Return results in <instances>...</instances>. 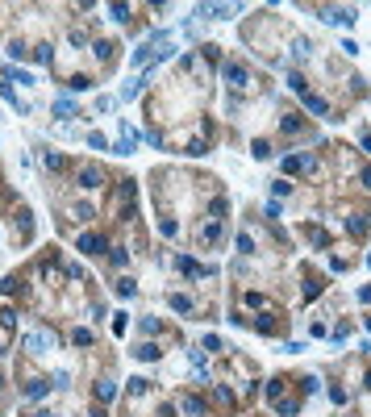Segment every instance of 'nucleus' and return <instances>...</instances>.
Masks as SVG:
<instances>
[{"mask_svg":"<svg viewBox=\"0 0 371 417\" xmlns=\"http://www.w3.org/2000/svg\"><path fill=\"white\" fill-rule=\"evenodd\" d=\"M183 413H192V417H204V401H196V396H183Z\"/></svg>","mask_w":371,"mask_h":417,"instance_id":"423d86ee","label":"nucleus"},{"mask_svg":"<svg viewBox=\"0 0 371 417\" xmlns=\"http://www.w3.org/2000/svg\"><path fill=\"white\" fill-rule=\"evenodd\" d=\"M25 346H34L38 355H42V350L50 346V334H29V338H25Z\"/></svg>","mask_w":371,"mask_h":417,"instance_id":"39448f33","label":"nucleus"},{"mask_svg":"<svg viewBox=\"0 0 371 417\" xmlns=\"http://www.w3.org/2000/svg\"><path fill=\"white\" fill-rule=\"evenodd\" d=\"M96 184H100V171L96 167H84L79 171V188H96Z\"/></svg>","mask_w":371,"mask_h":417,"instance_id":"20e7f679","label":"nucleus"},{"mask_svg":"<svg viewBox=\"0 0 371 417\" xmlns=\"http://www.w3.org/2000/svg\"><path fill=\"white\" fill-rule=\"evenodd\" d=\"M292 54H296V58H304V54H308V42H304V38H296V42H292Z\"/></svg>","mask_w":371,"mask_h":417,"instance_id":"9b49d317","label":"nucleus"},{"mask_svg":"<svg viewBox=\"0 0 371 417\" xmlns=\"http://www.w3.org/2000/svg\"><path fill=\"white\" fill-rule=\"evenodd\" d=\"M79 250L96 254V250H105V238H100V234H84V238H79Z\"/></svg>","mask_w":371,"mask_h":417,"instance_id":"f257e3e1","label":"nucleus"},{"mask_svg":"<svg viewBox=\"0 0 371 417\" xmlns=\"http://www.w3.org/2000/svg\"><path fill=\"white\" fill-rule=\"evenodd\" d=\"M54 113H58V117H71V113H75V105L67 101V96H58V101H54Z\"/></svg>","mask_w":371,"mask_h":417,"instance_id":"6e6552de","label":"nucleus"},{"mask_svg":"<svg viewBox=\"0 0 371 417\" xmlns=\"http://www.w3.org/2000/svg\"><path fill=\"white\" fill-rule=\"evenodd\" d=\"M304 105L313 109V113H325V101H321V96H308V92H304Z\"/></svg>","mask_w":371,"mask_h":417,"instance_id":"1a4fd4ad","label":"nucleus"},{"mask_svg":"<svg viewBox=\"0 0 371 417\" xmlns=\"http://www.w3.org/2000/svg\"><path fill=\"white\" fill-rule=\"evenodd\" d=\"M280 130H284V134H296V130H300V121H296V117H292V113H288V117H284V121H280Z\"/></svg>","mask_w":371,"mask_h":417,"instance_id":"9d476101","label":"nucleus"},{"mask_svg":"<svg viewBox=\"0 0 371 417\" xmlns=\"http://www.w3.org/2000/svg\"><path fill=\"white\" fill-rule=\"evenodd\" d=\"M325 21H334V25H351V21H355V13H351V9H329V13H325Z\"/></svg>","mask_w":371,"mask_h":417,"instance_id":"f03ea898","label":"nucleus"},{"mask_svg":"<svg viewBox=\"0 0 371 417\" xmlns=\"http://www.w3.org/2000/svg\"><path fill=\"white\" fill-rule=\"evenodd\" d=\"M38 417H50V413H38Z\"/></svg>","mask_w":371,"mask_h":417,"instance_id":"f8f14e48","label":"nucleus"},{"mask_svg":"<svg viewBox=\"0 0 371 417\" xmlns=\"http://www.w3.org/2000/svg\"><path fill=\"white\" fill-rule=\"evenodd\" d=\"M225 80H230L234 88H242V84H246V67H238V63H230V67H225Z\"/></svg>","mask_w":371,"mask_h":417,"instance_id":"7ed1b4c3","label":"nucleus"},{"mask_svg":"<svg viewBox=\"0 0 371 417\" xmlns=\"http://www.w3.org/2000/svg\"><path fill=\"white\" fill-rule=\"evenodd\" d=\"M179 267H183V275H209V267H200L192 259H179Z\"/></svg>","mask_w":371,"mask_h":417,"instance_id":"0eeeda50","label":"nucleus"}]
</instances>
